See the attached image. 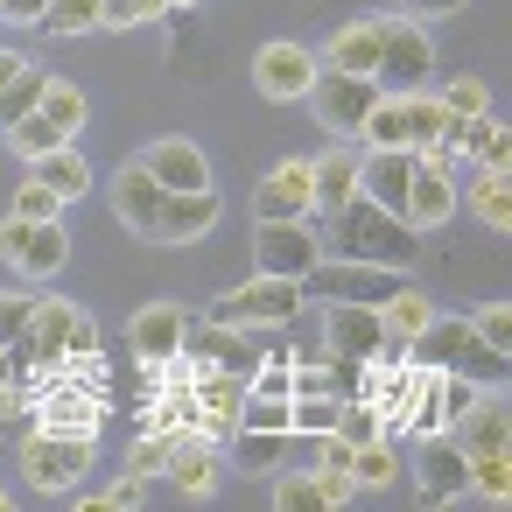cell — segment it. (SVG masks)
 Masks as SVG:
<instances>
[{"label": "cell", "instance_id": "cell-10", "mask_svg": "<svg viewBox=\"0 0 512 512\" xmlns=\"http://www.w3.org/2000/svg\"><path fill=\"white\" fill-rule=\"evenodd\" d=\"M253 253H260V274L302 281V274L323 260V239L309 232V218H281V225H260V232H253Z\"/></svg>", "mask_w": 512, "mask_h": 512}, {"label": "cell", "instance_id": "cell-44", "mask_svg": "<svg viewBox=\"0 0 512 512\" xmlns=\"http://www.w3.org/2000/svg\"><path fill=\"white\" fill-rule=\"evenodd\" d=\"M29 309H36V295H8V288H0V351H15V344H22Z\"/></svg>", "mask_w": 512, "mask_h": 512}, {"label": "cell", "instance_id": "cell-23", "mask_svg": "<svg viewBox=\"0 0 512 512\" xmlns=\"http://www.w3.org/2000/svg\"><path fill=\"white\" fill-rule=\"evenodd\" d=\"M316 64L323 71H351V78H379V15L372 22H344Z\"/></svg>", "mask_w": 512, "mask_h": 512}, {"label": "cell", "instance_id": "cell-47", "mask_svg": "<svg viewBox=\"0 0 512 512\" xmlns=\"http://www.w3.org/2000/svg\"><path fill=\"white\" fill-rule=\"evenodd\" d=\"M309 477H316V498H323V505H351V498H358V484H351V470H323V463H316Z\"/></svg>", "mask_w": 512, "mask_h": 512}, {"label": "cell", "instance_id": "cell-53", "mask_svg": "<svg viewBox=\"0 0 512 512\" xmlns=\"http://www.w3.org/2000/svg\"><path fill=\"white\" fill-rule=\"evenodd\" d=\"M50 0H0V22H43Z\"/></svg>", "mask_w": 512, "mask_h": 512}, {"label": "cell", "instance_id": "cell-39", "mask_svg": "<svg viewBox=\"0 0 512 512\" xmlns=\"http://www.w3.org/2000/svg\"><path fill=\"white\" fill-rule=\"evenodd\" d=\"M435 99H442V113H449V120H470V113H484V106H491V85L463 71V78H449Z\"/></svg>", "mask_w": 512, "mask_h": 512}, {"label": "cell", "instance_id": "cell-41", "mask_svg": "<svg viewBox=\"0 0 512 512\" xmlns=\"http://www.w3.org/2000/svg\"><path fill=\"white\" fill-rule=\"evenodd\" d=\"M36 29H50V36H78V29H99V0H50Z\"/></svg>", "mask_w": 512, "mask_h": 512}, {"label": "cell", "instance_id": "cell-28", "mask_svg": "<svg viewBox=\"0 0 512 512\" xmlns=\"http://www.w3.org/2000/svg\"><path fill=\"white\" fill-rule=\"evenodd\" d=\"M428 316H435V302H428V295H421L414 281H407V288H393V295L379 302V323H386V344H407V337H414V330H421Z\"/></svg>", "mask_w": 512, "mask_h": 512}, {"label": "cell", "instance_id": "cell-40", "mask_svg": "<svg viewBox=\"0 0 512 512\" xmlns=\"http://www.w3.org/2000/svg\"><path fill=\"white\" fill-rule=\"evenodd\" d=\"M57 141H71V134H64V127H50L43 113H29V120H15V127H8V148H15V155H29V162H36V155H50Z\"/></svg>", "mask_w": 512, "mask_h": 512}, {"label": "cell", "instance_id": "cell-13", "mask_svg": "<svg viewBox=\"0 0 512 512\" xmlns=\"http://www.w3.org/2000/svg\"><path fill=\"white\" fill-rule=\"evenodd\" d=\"M106 197H113V218H120L134 239H155V218H162V197H169V190L148 176V162H120Z\"/></svg>", "mask_w": 512, "mask_h": 512}, {"label": "cell", "instance_id": "cell-57", "mask_svg": "<svg viewBox=\"0 0 512 512\" xmlns=\"http://www.w3.org/2000/svg\"><path fill=\"white\" fill-rule=\"evenodd\" d=\"M169 8H197V0H169Z\"/></svg>", "mask_w": 512, "mask_h": 512}, {"label": "cell", "instance_id": "cell-33", "mask_svg": "<svg viewBox=\"0 0 512 512\" xmlns=\"http://www.w3.org/2000/svg\"><path fill=\"white\" fill-rule=\"evenodd\" d=\"M323 386H330L337 400H365V393H372V358H330V351H323Z\"/></svg>", "mask_w": 512, "mask_h": 512}, {"label": "cell", "instance_id": "cell-49", "mask_svg": "<svg viewBox=\"0 0 512 512\" xmlns=\"http://www.w3.org/2000/svg\"><path fill=\"white\" fill-rule=\"evenodd\" d=\"M316 463H323V470H351V442H344L337 428H330V435H316Z\"/></svg>", "mask_w": 512, "mask_h": 512}, {"label": "cell", "instance_id": "cell-34", "mask_svg": "<svg viewBox=\"0 0 512 512\" xmlns=\"http://www.w3.org/2000/svg\"><path fill=\"white\" fill-rule=\"evenodd\" d=\"M232 428H267V435H295V414H288V400L246 393V400H239V414H232Z\"/></svg>", "mask_w": 512, "mask_h": 512}, {"label": "cell", "instance_id": "cell-56", "mask_svg": "<svg viewBox=\"0 0 512 512\" xmlns=\"http://www.w3.org/2000/svg\"><path fill=\"white\" fill-rule=\"evenodd\" d=\"M0 512H8V484H0Z\"/></svg>", "mask_w": 512, "mask_h": 512}, {"label": "cell", "instance_id": "cell-6", "mask_svg": "<svg viewBox=\"0 0 512 512\" xmlns=\"http://www.w3.org/2000/svg\"><path fill=\"white\" fill-rule=\"evenodd\" d=\"M0 260H8L15 274H29V281H50V274H64V260H71V232H64V218H8L0 225Z\"/></svg>", "mask_w": 512, "mask_h": 512}, {"label": "cell", "instance_id": "cell-7", "mask_svg": "<svg viewBox=\"0 0 512 512\" xmlns=\"http://www.w3.org/2000/svg\"><path fill=\"white\" fill-rule=\"evenodd\" d=\"M435 71V43L414 15H379V85H400L414 92L421 78Z\"/></svg>", "mask_w": 512, "mask_h": 512}, {"label": "cell", "instance_id": "cell-19", "mask_svg": "<svg viewBox=\"0 0 512 512\" xmlns=\"http://www.w3.org/2000/svg\"><path fill=\"white\" fill-rule=\"evenodd\" d=\"M442 141L463 155V162H477V169H505L512 162V141H505V120L484 106V113H470V120H449L442 127Z\"/></svg>", "mask_w": 512, "mask_h": 512}, {"label": "cell", "instance_id": "cell-38", "mask_svg": "<svg viewBox=\"0 0 512 512\" xmlns=\"http://www.w3.org/2000/svg\"><path fill=\"white\" fill-rule=\"evenodd\" d=\"M337 435L358 449V442H379V435H393V428H386V414H379L372 400H344V407H337Z\"/></svg>", "mask_w": 512, "mask_h": 512}, {"label": "cell", "instance_id": "cell-52", "mask_svg": "<svg viewBox=\"0 0 512 512\" xmlns=\"http://www.w3.org/2000/svg\"><path fill=\"white\" fill-rule=\"evenodd\" d=\"M99 29H134V0H99Z\"/></svg>", "mask_w": 512, "mask_h": 512}, {"label": "cell", "instance_id": "cell-15", "mask_svg": "<svg viewBox=\"0 0 512 512\" xmlns=\"http://www.w3.org/2000/svg\"><path fill=\"white\" fill-rule=\"evenodd\" d=\"M309 78H316V50H302V43H267V50L253 57V85H260L274 106H295V99L309 92Z\"/></svg>", "mask_w": 512, "mask_h": 512}, {"label": "cell", "instance_id": "cell-21", "mask_svg": "<svg viewBox=\"0 0 512 512\" xmlns=\"http://www.w3.org/2000/svg\"><path fill=\"white\" fill-rule=\"evenodd\" d=\"M141 162H148V176H155L162 190H211V162H204V148H197V141H183V134L155 141Z\"/></svg>", "mask_w": 512, "mask_h": 512}, {"label": "cell", "instance_id": "cell-14", "mask_svg": "<svg viewBox=\"0 0 512 512\" xmlns=\"http://www.w3.org/2000/svg\"><path fill=\"white\" fill-rule=\"evenodd\" d=\"M183 330H190V309H183V302H148V309H134L127 344H134V358H148V365H176V358H183Z\"/></svg>", "mask_w": 512, "mask_h": 512}, {"label": "cell", "instance_id": "cell-51", "mask_svg": "<svg viewBox=\"0 0 512 512\" xmlns=\"http://www.w3.org/2000/svg\"><path fill=\"white\" fill-rule=\"evenodd\" d=\"M456 8H470V0H400V15H414V22H435V15H456Z\"/></svg>", "mask_w": 512, "mask_h": 512}, {"label": "cell", "instance_id": "cell-12", "mask_svg": "<svg viewBox=\"0 0 512 512\" xmlns=\"http://www.w3.org/2000/svg\"><path fill=\"white\" fill-rule=\"evenodd\" d=\"M218 218H225L218 190H169L162 218H155V246H197V239L218 232Z\"/></svg>", "mask_w": 512, "mask_h": 512}, {"label": "cell", "instance_id": "cell-16", "mask_svg": "<svg viewBox=\"0 0 512 512\" xmlns=\"http://www.w3.org/2000/svg\"><path fill=\"white\" fill-rule=\"evenodd\" d=\"M253 218H260V225H281V218H316V183H309V162H281V169L253 190Z\"/></svg>", "mask_w": 512, "mask_h": 512}, {"label": "cell", "instance_id": "cell-50", "mask_svg": "<svg viewBox=\"0 0 512 512\" xmlns=\"http://www.w3.org/2000/svg\"><path fill=\"white\" fill-rule=\"evenodd\" d=\"M141 498H148V477H134V470H127V477H120V484L106 491V505H113V512H127V505H141Z\"/></svg>", "mask_w": 512, "mask_h": 512}, {"label": "cell", "instance_id": "cell-3", "mask_svg": "<svg viewBox=\"0 0 512 512\" xmlns=\"http://www.w3.org/2000/svg\"><path fill=\"white\" fill-rule=\"evenodd\" d=\"M211 316H218V323H239V330H288V323L302 316V281H288V274H253V281L232 288Z\"/></svg>", "mask_w": 512, "mask_h": 512}, {"label": "cell", "instance_id": "cell-35", "mask_svg": "<svg viewBox=\"0 0 512 512\" xmlns=\"http://www.w3.org/2000/svg\"><path fill=\"white\" fill-rule=\"evenodd\" d=\"M288 442H295V435H267V428H232V449H239V463H246V470H274V463L288 456Z\"/></svg>", "mask_w": 512, "mask_h": 512}, {"label": "cell", "instance_id": "cell-48", "mask_svg": "<svg viewBox=\"0 0 512 512\" xmlns=\"http://www.w3.org/2000/svg\"><path fill=\"white\" fill-rule=\"evenodd\" d=\"M71 358H99V323H92L85 309H78V323H71ZM71 358H64V365H71Z\"/></svg>", "mask_w": 512, "mask_h": 512}, {"label": "cell", "instance_id": "cell-30", "mask_svg": "<svg viewBox=\"0 0 512 512\" xmlns=\"http://www.w3.org/2000/svg\"><path fill=\"white\" fill-rule=\"evenodd\" d=\"M393 477H400V456H393V442H386V435L351 449V484H358V491H386Z\"/></svg>", "mask_w": 512, "mask_h": 512}, {"label": "cell", "instance_id": "cell-5", "mask_svg": "<svg viewBox=\"0 0 512 512\" xmlns=\"http://www.w3.org/2000/svg\"><path fill=\"white\" fill-rule=\"evenodd\" d=\"M302 288H309L316 302H372V309H379V302H386L393 288H407V274H400V267L337 260V253H330V260H316V267L302 274Z\"/></svg>", "mask_w": 512, "mask_h": 512}, {"label": "cell", "instance_id": "cell-22", "mask_svg": "<svg viewBox=\"0 0 512 512\" xmlns=\"http://www.w3.org/2000/svg\"><path fill=\"white\" fill-rule=\"evenodd\" d=\"M456 176L449 169H414V183H407V204H400V218L414 225V232H435V225H449L456 218Z\"/></svg>", "mask_w": 512, "mask_h": 512}, {"label": "cell", "instance_id": "cell-42", "mask_svg": "<svg viewBox=\"0 0 512 512\" xmlns=\"http://www.w3.org/2000/svg\"><path fill=\"white\" fill-rule=\"evenodd\" d=\"M169 442H176V428H148V435L127 449V470H134V477H162V463H169Z\"/></svg>", "mask_w": 512, "mask_h": 512}, {"label": "cell", "instance_id": "cell-55", "mask_svg": "<svg viewBox=\"0 0 512 512\" xmlns=\"http://www.w3.org/2000/svg\"><path fill=\"white\" fill-rule=\"evenodd\" d=\"M15 71H22V57H15V50H0V92H8V78H15Z\"/></svg>", "mask_w": 512, "mask_h": 512}, {"label": "cell", "instance_id": "cell-4", "mask_svg": "<svg viewBox=\"0 0 512 512\" xmlns=\"http://www.w3.org/2000/svg\"><path fill=\"white\" fill-rule=\"evenodd\" d=\"M379 92H386L379 78H351V71H323V64H316V78H309V92H302V99H309V113H316L330 134H344V141H351V134L365 127V113L379 106Z\"/></svg>", "mask_w": 512, "mask_h": 512}, {"label": "cell", "instance_id": "cell-45", "mask_svg": "<svg viewBox=\"0 0 512 512\" xmlns=\"http://www.w3.org/2000/svg\"><path fill=\"white\" fill-rule=\"evenodd\" d=\"M470 330H477V337H484L491 351H512V309H505V302L477 309V316H470Z\"/></svg>", "mask_w": 512, "mask_h": 512}, {"label": "cell", "instance_id": "cell-20", "mask_svg": "<svg viewBox=\"0 0 512 512\" xmlns=\"http://www.w3.org/2000/svg\"><path fill=\"white\" fill-rule=\"evenodd\" d=\"M162 477H169L176 491L204 498V491L218 484V442H211V435H197V428H176V442H169V463H162Z\"/></svg>", "mask_w": 512, "mask_h": 512}, {"label": "cell", "instance_id": "cell-11", "mask_svg": "<svg viewBox=\"0 0 512 512\" xmlns=\"http://www.w3.org/2000/svg\"><path fill=\"white\" fill-rule=\"evenodd\" d=\"M71 323H78V302H64V295H36L15 358H22V365H64V358H71Z\"/></svg>", "mask_w": 512, "mask_h": 512}, {"label": "cell", "instance_id": "cell-29", "mask_svg": "<svg viewBox=\"0 0 512 512\" xmlns=\"http://www.w3.org/2000/svg\"><path fill=\"white\" fill-rule=\"evenodd\" d=\"M99 421H106V407H99V393H50V407H43V428H71V435H99Z\"/></svg>", "mask_w": 512, "mask_h": 512}, {"label": "cell", "instance_id": "cell-8", "mask_svg": "<svg viewBox=\"0 0 512 512\" xmlns=\"http://www.w3.org/2000/svg\"><path fill=\"white\" fill-rule=\"evenodd\" d=\"M323 351L330 358H372V365H386V323H379V309L372 302H323Z\"/></svg>", "mask_w": 512, "mask_h": 512}, {"label": "cell", "instance_id": "cell-37", "mask_svg": "<svg viewBox=\"0 0 512 512\" xmlns=\"http://www.w3.org/2000/svg\"><path fill=\"white\" fill-rule=\"evenodd\" d=\"M337 407H344L337 393H295V400H288L295 435H330V428H337Z\"/></svg>", "mask_w": 512, "mask_h": 512}, {"label": "cell", "instance_id": "cell-46", "mask_svg": "<svg viewBox=\"0 0 512 512\" xmlns=\"http://www.w3.org/2000/svg\"><path fill=\"white\" fill-rule=\"evenodd\" d=\"M274 505H281V512H323L316 477H309V470H302V477H281V484H274Z\"/></svg>", "mask_w": 512, "mask_h": 512}, {"label": "cell", "instance_id": "cell-26", "mask_svg": "<svg viewBox=\"0 0 512 512\" xmlns=\"http://www.w3.org/2000/svg\"><path fill=\"white\" fill-rule=\"evenodd\" d=\"M309 183H316V211H337L344 197H358V155L351 148H330L309 162Z\"/></svg>", "mask_w": 512, "mask_h": 512}, {"label": "cell", "instance_id": "cell-1", "mask_svg": "<svg viewBox=\"0 0 512 512\" xmlns=\"http://www.w3.org/2000/svg\"><path fill=\"white\" fill-rule=\"evenodd\" d=\"M330 253L337 260H372V267H414V225L407 218H393L386 204H372L365 190L358 197H344L337 211H330Z\"/></svg>", "mask_w": 512, "mask_h": 512}, {"label": "cell", "instance_id": "cell-36", "mask_svg": "<svg viewBox=\"0 0 512 512\" xmlns=\"http://www.w3.org/2000/svg\"><path fill=\"white\" fill-rule=\"evenodd\" d=\"M470 491H477V498H491V505H505V498H512V463H505V449L470 456Z\"/></svg>", "mask_w": 512, "mask_h": 512}, {"label": "cell", "instance_id": "cell-2", "mask_svg": "<svg viewBox=\"0 0 512 512\" xmlns=\"http://www.w3.org/2000/svg\"><path fill=\"white\" fill-rule=\"evenodd\" d=\"M85 470H92V435L36 428V435L22 442V477H29V491H43V498H71V491L85 484Z\"/></svg>", "mask_w": 512, "mask_h": 512}, {"label": "cell", "instance_id": "cell-54", "mask_svg": "<svg viewBox=\"0 0 512 512\" xmlns=\"http://www.w3.org/2000/svg\"><path fill=\"white\" fill-rule=\"evenodd\" d=\"M162 15H176L169 0H134V22H162Z\"/></svg>", "mask_w": 512, "mask_h": 512}, {"label": "cell", "instance_id": "cell-27", "mask_svg": "<svg viewBox=\"0 0 512 512\" xmlns=\"http://www.w3.org/2000/svg\"><path fill=\"white\" fill-rule=\"evenodd\" d=\"M442 127H449V113H442V99L435 92H400V134H407V148H428V141H442Z\"/></svg>", "mask_w": 512, "mask_h": 512}, {"label": "cell", "instance_id": "cell-25", "mask_svg": "<svg viewBox=\"0 0 512 512\" xmlns=\"http://www.w3.org/2000/svg\"><path fill=\"white\" fill-rule=\"evenodd\" d=\"M29 169H36V183H50L64 204H78V197L92 190V162L78 155V141H57V148H50V155H36Z\"/></svg>", "mask_w": 512, "mask_h": 512}, {"label": "cell", "instance_id": "cell-17", "mask_svg": "<svg viewBox=\"0 0 512 512\" xmlns=\"http://www.w3.org/2000/svg\"><path fill=\"white\" fill-rule=\"evenodd\" d=\"M421 505H449V498H470V456L449 442V435H428L421 442Z\"/></svg>", "mask_w": 512, "mask_h": 512}, {"label": "cell", "instance_id": "cell-31", "mask_svg": "<svg viewBox=\"0 0 512 512\" xmlns=\"http://www.w3.org/2000/svg\"><path fill=\"white\" fill-rule=\"evenodd\" d=\"M43 85H50V71H36V64H22V71L8 78V92H0V134H8L15 120H29V113L43 106Z\"/></svg>", "mask_w": 512, "mask_h": 512}, {"label": "cell", "instance_id": "cell-18", "mask_svg": "<svg viewBox=\"0 0 512 512\" xmlns=\"http://www.w3.org/2000/svg\"><path fill=\"white\" fill-rule=\"evenodd\" d=\"M463 456H484V449H505V435H512V421H505V400H498V386H484L449 428H442Z\"/></svg>", "mask_w": 512, "mask_h": 512}, {"label": "cell", "instance_id": "cell-43", "mask_svg": "<svg viewBox=\"0 0 512 512\" xmlns=\"http://www.w3.org/2000/svg\"><path fill=\"white\" fill-rule=\"evenodd\" d=\"M15 218H36V225H43V218H64V197H57L50 183H36V176H29V183L15 190Z\"/></svg>", "mask_w": 512, "mask_h": 512}, {"label": "cell", "instance_id": "cell-32", "mask_svg": "<svg viewBox=\"0 0 512 512\" xmlns=\"http://www.w3.org/2000/svg\"><path fill=\"white\" fill-rule=\"evenodd\" d=\"M36 113H43L50 127H64V134H78L92 106H85V92H78L71 78H50V85H43V106H36Z\"/></svg>", "mask_w": 512, "mask_h": 512}, {"label": "cell", "instance_id": "cell-24", "mask_svg": "<svg viewBox=\"0 0 512 512\" xmlns=\"http://www.w3.org/2000/svg\"><path fill=\"white\" fill-rule=\"evenodd\" d=\"M456 197H470V211L491 225V232H512V183H505V169H463L456 176Z\"/></svg>", "mask_w": 512, "mask_h": 512}, {"label": "cell", "instance_id": "cell-9", "mask_svg": "<svg viewBox=\"0 0 512 512\" xmlns=\"http://www.w3.org/2000/svg\"><path fill=\"white\" fill-rule=\"evenodd\" d=\"M183 351H190L197 365H218V372H239L246 386H253V372H260V358H267V351L253 344V330H239V323H218V316H211V323H190V330H183Z\"/></svg>", "mask_w": 512, "mask_h": 512}]
</instances>
